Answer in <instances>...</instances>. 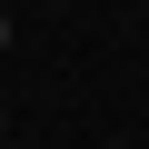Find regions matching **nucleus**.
<instances>
[{"label": "nucleus", "instance_id": "obj_1", "mask_svg": "<svg viewBox=\"0 0 149 149\" xmlns=\"http://www.w3.org/2000/svg\"><path fill=\"white\" fill-rule=\"evenodd\" d=\"M0 50H10V10H0Z\"/></svg>", "mask_w": 149, "mask_h": 149}, {"label": "nucleus", "instance_id": "obj_2", "mask_svg": "<svg viewBox=\"0 0 149 149\" xmlns=\"http://www.w3.org/2000/svg\"><path fill=\"white\" fill-rule=\"evenodd\" d=\"M0 129H10V109H0Z\"/></svg>", "mask_w": 149, "mask_h": 149}]
</instances>
